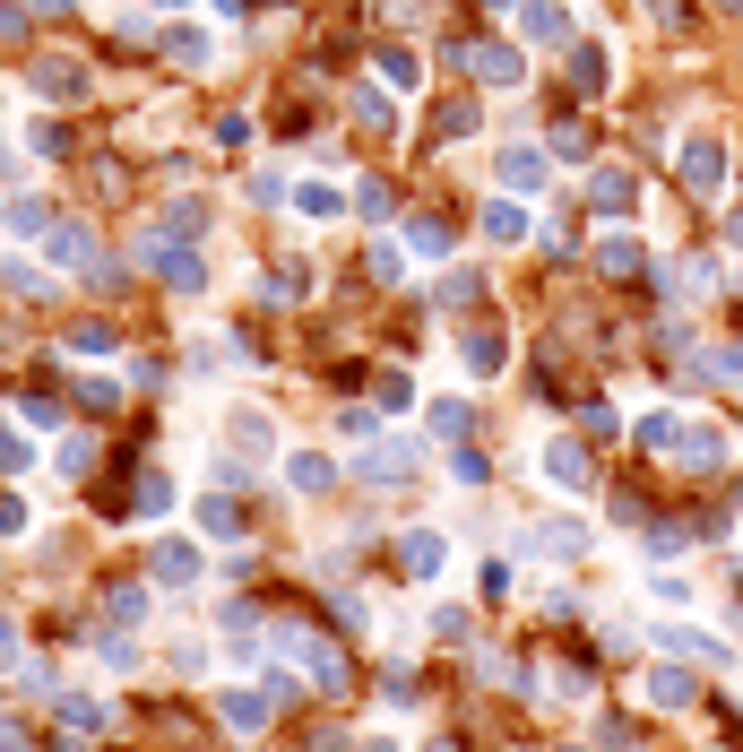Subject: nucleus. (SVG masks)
<instances>
[{"mask_svg": "<svg viewBox=\"0 0 743 752\" xmlns=\"http://www.w3.org/2000/svg\"><path fill=\"white\" fill-rule=\"evenodd\" d=\"M285 485H294V494H329V485H338V459H329V450H294V459H285Z\"/></svg>", "mask_w": 743, "mask_h": 752, "instance_id": "6e6552de", "label": "nucleus"}, {"mask_svg": "<svg viewBox=\"0 0 743 752\" xmlns=\"http://www.w3.org/2000/svg\"><path fill=\"white\" fill-rule=\"evenodd\" d=\"M147 615V589H113V623H138Z\"/></svg>", "mask_w": 743, "mask_h": 752, "instance_id": "37998d69", "label": "nucleus"}, {"mask_svg": "<svg viewBox=\"0 0 743 752\" xmlns=\"http://www.w3.org/2000/svg\"><path fill=\"white\" fill-rule=\"evenodd\" d=\"M156 9H182V0H156Z\"/></svg>", "mask_w": 743, "mask_h": 752, "instance_id": "6e6d98bb", "label": "nucleus"}, {"mask_svg": "<svg viewBox=\"0 0 743 752\" xmlns=\"http://www.w3.org/2000/svg\"><path fill=\"white\" fill-rule=\"evenodd\" d=\"M130 510H147V519H156V510H173V485H165V476H138V494H130Z\"/></svg>", "mask_w": 743, "mask_h": 752, "instance_id": "72a5a7b5", "label": "nucleus"}, {"mask_svg": "<svg viewBox=\"0 0 743 752\" xmlns=\"http://www.w3.org/2000/svg\"><path fill=\"white\" fill-rule=\"evenodd\" d=\"M294 217H312V226H329V217H346V199H338L329 182H303V191H294Z\"/></svg>", "mask_w": 743, "mask_h": 752, "instance_id": "aec40b11", "label": "nucleus"}, {"mask_svg": "<svg viewBox=\"0 0 743 752\" xmlns=\"http://www.w3.org/2000/svg\"><path fill=\"white\" fill-rule=\"evenodd\" d=\"M606 70H614V61H606V44H580V52H571V87H580V96H597V87H606Z\"/></svg>", "mask_w": 743, "mask_h": 752, "instance_id": "6ab92c4d", "label": "nucleus"}, {"mask_svg": "<svg viewBox=\"0 0 743 752\" xmlns=\"http://www.w3.org/2000/svg\"><path fill=\"white\" fill-rule=\"evenodd\" d=\"M364 752H398V744H389V736H372V744H364Z\"/></svg>", "mask_w": 743, "mask_h": 752, "instance_id": "603ef678", "label": "nucleus"}, {"mask_svg": "<svg viewBox=\"0 0 743 752\" xmlns=\"http://www.w3.org/2000/svg\"><path fill=\"white\" fill-rule=\"evenodd\" d=\"M17 527H26V510H17V501L0 494V536H17Z\"/></svg>", "mask_w": 743, "mask_h": 752, "instance_id": "a18cd8bd", "label": "nucleus"}, {"mask_svg": "<svg viewBox=\"0 0 743 752\" xmlns=\"http://www.w3.org/2000/svg\"><path fill=\"white\" fill-rule=\"evenodd\" d=\"M372 277H380V286H398V277H406V251H398V243H372Z\"/></svg>", "mask_w": 743, "mask_h": 752, "instance_id": "c9c22d12", "label": "nucleus"}, {"mask_svg": "<svg viewBox=\"0 0 743 752\" xmlns=\"http://www.w3.org/2000/svg\"><path fill=\"white\" fill-rule=\"evenodd\" d=\"M718 9H743V0H718Z\"/></svg>", "mask_w": 743, "mask_h": 752, "instance_id": "4d7b16f0", "label": "nucleus"}, {"mask_svg": "<svg viewBox=\"0 0 743 752\" xmlns=\"http://www.w3.org/2000/svg\"><path fill=\"white\" fill-rule=\"evenodd\" d=\"M70 355H113V329H105V320H78V329H70Z\"/></svg>", "mask_w": 743, "mask_h": 752, "instance_id": "7c9ffc66", "label": "nucleus"}, {"mask_svg": "<svg viewBox=\"0 0 743 752\" xmlns=\"http://www.w3.org/2000/svg\"><path fill=\"white\" fill-rule=\"evenodd\" d=\"M519 26H527V44H562V35H571V17H562L553 0H527V9H519Z\"/></svg>", "mask_w": 743, "mask_h": 752, "instance_id": "dca6fc26", "label": "nucleus"}, {"mask_svg": "<svg viewBox=\"0 0 743 752\" xmlns=\"http://www.w3.org/2000/svg\"><path fill=\"white\" fill-rule=\"evenodd\" d=\"M26 147H35V156H70L78 138H70V130H61V122H35V130H26Z\"/></svg>", "mask_w": 743, "mask_h": 752, "instance_id": "2f4dec72", "label": "nucleus"}, {"mask_svg": "<svg viewBox=\"0 0 743 752\" xmlns=\"http://www.w3.org/2000/svg\"><path fill=\"white\" fill-rule=\"evenodd\" d=\"M165 52H173V61H208V35H199V26H173Z\"/></svg>", "mask_w": 743, "mask_h": 752, "instance_id": "f704fd0d", "label": "nucleus"}, {"mask_svg": "<svg viewBox=\"0 0 743 752\" xmlns=\"http://www.w3.org/2000/svg\"><path fill=\"white\" fill-rule=\"evenodd\" d=\"M450 61H467L485 87H510V78H527V61H519L510 44H450Z\"/></svg>", "mask_w": 743, "mask_h": 752, "instance_id": "f03ea898", "label": "nucleus"}, {"mask_svg": "<svg viewBox=\"0 0 743 752\" xmlns=\"http://www.w3.org/2000/svg\"><path fill=\"white\" fill-rule=\"evenodd\" d=\"M527 226H536V217H527L519 199H485V234H494V243H527Z\"/></svg>", "mask_w": 743, "mask_h": 752, "instance_id": "2eb2a0df", "label": "nucleus"}, {"mask_svg": "<svg viewBox=\"0 0 743 752\" xmlns=\"http://www.w3.org/2000/svg\"><path fill=\"white\" fill-rule=\"evenodd\" d=\"M44 259H61V268H96V234H87V226H52V234H44Z\"/></svg>", "mask_w": 743, "mask_h": 752, "instance_id": "9d476101", "label": "nucleus"}, {"mask_svg": "<svg viewBox=\"0 0 743 752\" xmlns=\"http://www.w3.org/2000/svg\"><path fill=\"white\" fill-rule=\"evenodd\" d=\"M285 648L303 657V675H312L320 692H346V648H338V640H320V631H285Z\"/></svg>", "mask_w": 743, "mask_h": 752, "instance_id": "f257e3e1", "label": "nucleus"}, {"mask_svg": "<svg viewBox=\"0 0 743 752\" xmlns=\"http://www.w3.org/2000/svg\"><path fill=\"white\" fill-rule=\"evenodd\" d=\"M0 468H26V441H17L9 424H0Z\"/></svg>", "mask_w": 743, "mask_h": 752, "instance_id": "c03bdc74", "label": "nucleus"}, {"mask_svg": "<svg viewBox=\"0 0 743 752\" xmlns=\"http://www.w3.org/2000/svg\"><path fill=\"white\" fill-rule=\"evenodd\" d=\"M35 9H44V17H70V9H78V0H35Z\"/></svg>", "mask_w": 743, "mask_h": 752, "instance_id": "de8ad7c7", "label": "nucleus"}, {"mask_svg": "<svg viewBox=\"0 0 743 752\" xmlns=\"http://www.w3.org/2000/svg\"><path fill=\"white\" fill-rule=\"evenodd\" d=\"M597 268H606V277H631V268H640V243L606 234V243H597Z\"/></svg>", "mask_w": 743, "mask_h": 752, "instance_id": "bb28decb", "label": "nucleus"}, {"mask_svg": "<svg viewBox=\"0 0 743 752\" xmlns=\"http://www.w3.org/2000/svg\"><path fill=\"white\" fill-rule=\"evenodd\" d=\"M553 156H562V165H580V156H588V138H580V122H562V130H553Z\"/></svg>", "mask_w": 743, "mask_h": 752, "instance_id": "79ce46f5", "label": "nucleus"}, {"mask_svg": "<svg viewBox=\"0 0 743 752\" xmlns=\"http://www.w3.org/2000/svg\"><path fill=\"white\" fill-rule=\"evenodd\" d=\"M467 631H476L467 606H441V615H433V640H467Z\"/></svg>", "mask_w": 743, "mask_h": 752, "instance_id": "e433bc0d", "label": "nucleus"}, {"mask_svg": "<svg viewBox=\"0 0 743 752\" xmlns=\"http://www.w3.org/2000/svg\"><path fill=\"white\" fill-rule=\"evenodd\" d=\"M234 450H251V459H259V450H277V424H268L259 407H243V415H234Z\"/></svg>", "mask_w": 743, "mask_h": 752, "instance_id": "5701e85b", "label": "nucleus"}, {"mask_svg": "<svg viewBox=\"0 0 743 752\" xmlns=\"http://www.w3.org/2000/svg\"><path fill=\"white\" fill-rule=\"evenodd\" d=\"M433 433H441V441H467V433H476V407H467V398H433Z\"/></svg>", "mask_w": 743, "mask_h": 752, "instance_id": "4be33fe9", "label": "nucleus"}, {"mask_svg": "<svg viewBox=\"0 0 743 752\" xmlns=\"http://www.w3.org/2000/svg\"><path fill=\"white\" fill-rule=\"evenodd\" d=\"M527 545H536L545 562H580V554H588L597 536H588L580 519H536V527H527Z\"/></svg>", "mask_w": 743, "mask_h": 752, "instance_id": "20e7f679", "label": "nucleus"}, {"mask_svg": "<svg viewBox=\"0 0 743 752\" xmlns=\"http://www.w3.org/2000/svg\"><path fill=\"white\" fill-rule=\"evenodd\" d=\"M147 571H156L165 589H191V580H199V545H191V536H165V545L147 554Z\"/></svg>", "mask_w": 743, "mask_h": 752, "instance_id": "39448f33", "label": "nucleus"}, {"mask_svg": "<svg viewBox=\"0 0 743 752\" xmlns=\"http://www.w3.org/2000/svg\"><path fill=\"white\" fill-rule=\"evenodd\" d=\"M406 243H415V251H433V259H441V251H450V226H441V217H415V226H406Z\"/></svg>", "mask_w": 743, "mask_h": 752, "instance_id": "473e14b6", "label": "nucleus"}, {"mask_svg": "<svg viewBox=\"0 0 743 752\" xmlns=\"http://www.w3.org/2000/svg\"><path fill=\"white\" fill-rule=\"evenodd\" d=\"M9 657H17V640H9V623H0V666H9Z\"/></svg>", "mask_w": 743, "mask_h": 752, "instance_id": "8fccbe9b", "label": "nucleus"}, {"mask_svg": "<svg viewBox=\"0 0 743 752\" xmlns=\"http://www.w3.org/2000/svg\"><path fill=\"white\" fill-rule=\"evenodd\" d=\"M44 752H78V744H44Z\"/></svg>", "mask_w": 743, "mask_h": 752, "instance_id": "5fc2aeb1", "label": "nucleus"}, {"mask_svg": "<svg viewBox=\"0 0 743 752\" xmlns=\"http://www.w3.org/2000/svg\"><path fill=\"white\" fill-rule=\"evenodd\" d=\"M501 182L510 191H545V156L536 147H501Z\"/></svg>", "mask_w": 743, "mask_h": 752, "instance_id": "f3484780", "label": "nucleus"}, {"mask_svg": "<svg viewBox=\"0 0 743 752\" xmlns=\"http://www.w3.org/2000/svg\"><path fill=\"white\" fill-rule=\"evenodd\" d=\"M588 208H597V217H631V173H622V165L588 173Z\"/></svg>", "mask_w": 743, "mask_h": 752, "instance_id": "1a4fd4ad", "label": "nucleus"}, {"mask_svg": "<svg viewBox=\"0 0 743 752\" xmlns=\"http://www.w3.org/2000/svg\"><path fill=\"white\" fill-rule=\"evenodd\" d=\"M476 294H485V286H476V268H450V286H441V303L459 312V303H476Z\"/></svg>", "mask_w": 743, "mask_h": 752, "instance_id": "4c0bfd02", "label": "nucleus"}, {"mask_svg": "<svg viewBox=\"0 0 743 752\" xmlns=\"http://www.w3.org/2000/svg\"><path fill=\"white\" fill-rule=\"evenodd\" d=\"M718 173H727V147H718V138H692V147H683V182H692V191H709Z\"/></svg>", "mask_w": 743, "mask_h": 752, "instance_id": "4468645a", "label": "nucleus"}, {"mask_svg": "<svg viewBox=\"0 0 743 752\" xmlns=\"http://www.w3.org/2000/svg\"><path fill=\"white\" fill-rule=\"evenodd\" d=\"M355 122H364V130H398V113H389L380 87H355Z\"/></svg>", "mask_w": 743, "mask_h": 752, "instance_id": "a878e982", "label": "nucleus"}, {"mask_svg": "<svg viewBox=\"0 0 743 752\" xmlns=\"http://www.w3.org/2000/svg\"><path fill=\"white\" fill-rule=\"evenodd\" d=\"M199 226H208V208H199V199H173V208H165V226H156V234H199Z\"/></svg>", "mask_w": 743, "mask_h": 752, "instance_id": "c85d7f7f", "label": "nucleus"}, {"mask_svg": "<svg viewBox=\"0 0 743 752\" xmlns=\"http://www.w3.org/2000/svg\"><path fill=\"white\" fill-rule=\"evenodd\" d=\"M727 234H735V243H743V208H735V217H727Z\"/></svg>", "mask_w": 743, "mask_h": 752, "instance_id": "3c124183", "label": "nucleus"}, {"mask_svg": "<svg viewBox=\"0 0 743 752\" xmlns=\"http://www.w3.org/2000/svg\"><path fill=\"white\" fill-rule=\"evenodd\" d=\"M545 476H553L562 494H588V450H580V441H553V450H545Z\"/></svg>", "mask_w": 743, "mask_h": 752, "instance_id": "f8f14e48", "label": "nucleus"}, {"mask_svg": "<svg viewBox=\"0 0 743 752\" xmlns=\"http://www.w3.org/2000/svg\"><path fill=\"white\" fill-rule=\"evenodd\" d=\"M355 208H364L372 226H389V217H398V191H389V182L372 173V182H355Z\"/></svg>", "mask_w": 743, "mask_h": 752, "instance_id": "b1692460", "label": "nucleus"}, {"mask_svg": "<svg viewBox=\"0 0 743 752\" xmlns=\"http://www.w3.org/2000/svg\"><path fill=\"white\" fill-rule=\"evenodd\" d=\"M666 459H683V468H718V459H727V441H718V433H709V424H683V433H674V450H666Z\"/></svg>", "mask_w": 743, "mask_h": 752, "instance_id": "9b49d317", "label": "nucleus"}, {"mask_svg": "<svg viewBox=\"0 0 743 752\" xmlns=\"http://www.w3.org/2000/svg\"><path fill=\"white\" fill-rule=\"evenodd\" d=\"M433 752H459V736H450V744H433Z\"/></svg>", "mask_w": 743, "mask_h": 752, "instance_id": "864d4df0", "label": "nucleus"}, {"mask_svg": "<svg viewBox=\"0 0 743 752\" xmlns=\"http://www.w3.org/2000/svg\"><path fill=\"white\" fill-rule=\"evenodd\" d=\"M9 234H17V243H44V234H52V208H44V199H9Z\"/></svg>", "mask_w": 743, "mask_h": 752, "instance_id": "412c9836", "label": "nucleus"}, {"mask_svg": "<svg viewBox=\"0 0 743 752\" xmlns=\"http://www.w3.org/2000/svg\"><path fill=\"white\" fill-rule=\"evenodd\" d=\"M199 519H208L217 536H234V527H243V510H234V501H226V494H217V501H199Z\"/></svg>", "mask_w": 743, "mask_h": 752, "instance_id": "ea45409f", "label": "nucleus"}, {"mask_svg": "<svg viewBox=\"0 0 743 752\" xmlns=\"http://www.w3.org/2000/svg\"><path fill=\"white\" fill-rule=\"evenodd\" d=\"M494 9H501V0H494Z\"/></svg>", "mask_w": 743, "mask_h": 752, "instance_id": "13d9d810", "label": "nucleus"}, {"mask_svg": "<svg viewBox=\"0 0 743 752\" xmlns=\"http://www.w3.org/2000/svg\"><path fill=\"white\" fill-rule=\"evenodd\" d=\"M26 78H35V96H52V105H78V96H87V70H78L70 52H44Z\"/></svg>", "mask_w": 743, "mask_h": 752, "instance_id": "7ed1b4c3", "label": "nucleus"}, {"mask_svg": "<svg viewBox=\"0 0 743 752\" xmlns=\"http://www.w3.org/2000/svg\"><path fill=\"white\" fill-rule=\"evenodd\" d=\"M217 17H251V0H217Z\"/></svg>", "mask_w": 743, "mask_h": 752, "instance_id": "09e8293b", "label": "nucleus"}, {"mask_svg": "<svg viewBox=\"0 0 743 752\" xmlns=\"http://www.w3.org/2000/svg\"><path fill=\"white\" fill-rule=\"evenodd\" d=\"M467 373H501V338L494 329H467Z\"/></svg>", "mask_w": 743, "mask_h": 752, "instance_id": "cd10ccee", "label": "nucleus"}, {"mask_svg": "<svg viewBox=\"0 0 743 752\" xmlns=\"http://www.w3.org/2000/svg\"><path fill=\"white\" fill-rule=\"evenodd\" d=\"M433 130H441V138H450V147H459V138H476V130H485V113H476V105H467V96H450V105H441V113H433Z\"/></svg>", "mask_w": 743, "mask_h": 752, "instance_id": "a211bd4d", "label": "nucleus"}, {"mask_svg": "<svg viewBox=\"0 0 743 752\" xmlns=\"http://www.w3.org/2000/svg\"><path fill=\"white\" fill-rule=\"evenodd\" d=\"M648 701H657V709H692V701H701V683H692L683 666H648Z\"/></svg>", "mask_w": 743, "mask_h": 752, "instance_id": "ddd939ff", "label": "nucleus"}, {"mask_svg": "<svg viewBox=\"0 0 743 752\" xmlns=\"http://www.w3.org/2000/svg\"><path fill=\"white\" fill-rule=\"evenodd\" d=\"M580 424H588L597 441H614V433H622V415H614V407H606V398H597V407H580Z\"/></svg>", "mask_w": 743, "mask_h": 752, "instance_id": "a19ab883", "label": "nucleus"}, {"mask_svg": "<svg viewBox=\"0 0 743 752\" xmlns=\"http://www.w3.org/2000/svg\"><path fill=\"white\" fill-rule=\"evenodd\" d=\"M441 554H450V545H441L433 527H406V536H398V571H406V580H433Z\"/></svg>", "mask_w": 743, "mask_h": 752, "instance_id": "423d86ee", "label": "nucleus"}, {"mask_svg": "<svg viewBox=\"0 0 743 752\" xmlns=\"http://www.w3.org/2000/svg\"><path fill=\"white\" fill-rule=\"evenodd\" d=\"M415 78H424V70H415V52H406V44H389V52H380V87H398V96H406Z\"/></svg>", "mask_w": 743, "mask_h": 752, "instance_id": "393cba45", "label": "nucleus"}, {"mask_svg": "<svg viewBox=\"0 0 743 752\" xmlns=\"http://www.w3.org/2000/svg\"><path fill=\"white\" fill-rule=\"evenodd\" d=\"M718 373H727V380H743V347H727V355H718Z\"/></svg>", "mask_w": 743, "mask_h": 752, "instance_id": "49530a36", "label": "nucleus"}, {"mask_svg": "<svg viewBox=\"0 0 743 752\" xmlns=\"http://www.w3.org/2000/svg\"><path fill=\"white\" fill-rule=\"evenodd\" d=\"M17 424H44V433H52V424H61V398H17Z\"/></svg>", "mask_w": 743, "mask_h": 752, "instance_id": "58836bf2", "label": "nucleus"}, {"mask_svg": "<svg viewBox=\"0 0 743 752\" xmlns=\"http://www.w3.org/2000/svg\"><path fill=\"white\" fill-rule=\"evenodd\" d=\"M277 692H285V683H268V692H226V727H234V736H259L268 709H277Z\"/></svg>", "mask_w": 743, "mask_h": 752, "instance_id": "0eeeda50", "label": "nucleus"}, {"mask_svg": "<svg viewBox=\"0 0 743 752\" xmlns=\"http://www.w3.org/2000/svg\"><path fill=\"white\" fill-rule=\"evenodd\" d=\"M0 277H9V294H17V303H35V294H52V277H35V268H26V259H9V268H0Z\"/></svg>", "mask_w": 743, "mask_h": 752, "instance_id": "c756f323", "label": "nucleus"}]
</instances>
